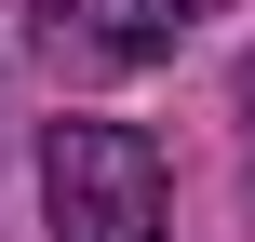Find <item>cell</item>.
Listing matches in <instances>:
<instances>
[{"label": "cell", "instance_id": "1", "mask_svg": "<svg viewBox=\"0 0 255 242\" xmlns=\"http://www.w3.org/2000/svg\"><path fill=\"white\" fill-rule=\"evenodd\" d=\"M40 202H54V242H161V148L134 121H54L40 148Z\"/></svg>", "mask_w": 255, "mask_h": 242}, {"label": "cell", "instance_id": "2", "mask_svg": "<svg viewBox=\"0 0 255 242\" xmlns=\"http://www.w3.org/2000/svg\"><path fill=\"white\" fill-rule=\"evenodd\" d=\"M40 40L67 67H161L188 40V0H40Z\"/></svg>", "mask_w": 255, "mask_h": 242}]
</instances>
